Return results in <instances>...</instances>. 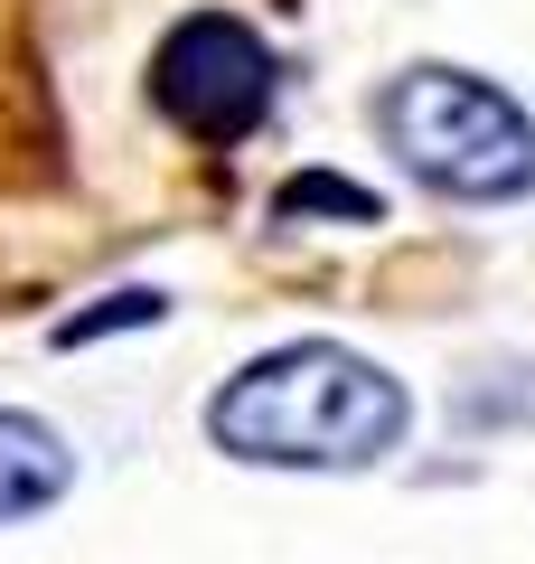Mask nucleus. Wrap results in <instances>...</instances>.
Masks as SVG:
<instances>
[{"instance_id":"nucleus-1","label":"nucleus","mask_w":535,"mask_h":564,"mask_svg":"<svg viewBox=\"0 0 535 564\" xmlns=\"http://www.w3.org/2000/svg\"><path fill=\"white\" fill-rule=\"evenodd\" d=\"M404 414L414 404L376 358L338 339H292L244 377H226V395L207 404V433H217V452L273 470H367L404 443Z\"/></svg>"},{"instance_id":"nucleus-2","label":"nucleus","mask_w":535,"mask_h":564,"mask_svg":"<svg viewBox=\"0 0 535 564\" xmlns=\"http://www.w3.org/2000/svg\"><path fill=\"white\" fill-rule=\"evenodd\" d=\"M376 132L423 188L441 198H526L535 188V122L516 113V95H498L489 76H460V66H414V76L385 85Z\"/></svg>"},{"instance_id":"nucleus-3","label":"nucleus","mask_w":535,"mask_h":564,"mask_svg":"<svg viewBox=\"0 0 535 564\" xmlns=\"http://www.w3.org/2000/svg\"><path fill=\"white\" fill-rule=\"evenodd\" d=\"M151 104L198 141H244L263 113H273V47L254 39L226 10H198L178 20L151 57Z\"/></svg>"},{"instance_id":"nucleus-4","label":"nucleus","mask_w":535,"mask_h":564,"mask_svg":"<svg viewBox=\"0 0 535 564\" xmlns=\"http://www.w3.org/2000/svg\"><path fill=\"white\" fill-rule=\"evenodd\" d=\"M66 480H76V462H66V433L39 414H10L0 404V527L39 518L47 499H66Z\"/></svg>"},{"instance_id":"nucleus-5","label":"nucleus","mask_w":535,"mask_h":564,"mask_svg":"<svg viewBox=\"0 0 535 564\" xmlns=\"http://www.w3.org/2000/svg\"><path fill=\"white\" fill-rule=\"evenodd\" d=\"M310 207H329V217H357V226H376V198L348 180H292L282 188V217H310Z\"/></svg>"},{"instance_id":"nucleus-6","label":"nucleus","mask_w":535,"mask_h":564,"mask_svg":"<svg viewBox=\"0 0 535 564\" xmlns=\"http://www.w3.org/2000/svg\"><path fill=\"white\" fill-rule=\"evenodd\" d=\"M141 321H160V292H113L103 311H76L57 339H66V348H85V339H103V329H141Z\"/></svg>"}]
</instances>
